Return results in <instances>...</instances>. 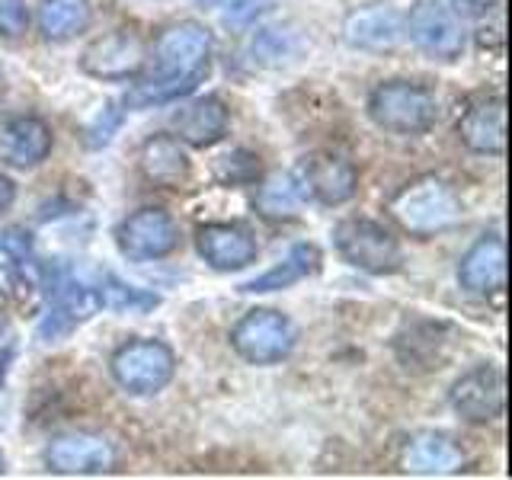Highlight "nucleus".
I'll return each instance as SVG.
<instances>
[{"instance_id": "1", "label": "nucleus", "mask_w": 512, "mask_h": 480, "mask_svg": "<svg viewBox=\"0 0 512 480\" xmlns=\"http://www.w3.org/2000/svg\"><path fill=\"white\" fill-rule=\"evenodd\" d=\"M212 58V32L202 23H176L154 45V74L138 84L135 103H167L176 96L192 93L208 74Z\"/></svg>"}, {"instance_id": "2", "label": "nucleus", "mask_w": 512, "mask_h": 480, "mask_svg": "<svg viewBox=\"0 0 512 480\" xmlns=\"http://www.w3.org/2000/svg\"><path fill=\"white\" fill-rule=\"evenodd\" d=\"M391 215L394 221L413 237H432L448 228H455L461 221V199L458 192L439 176H423L413 180L391 199Z\"/></svg>"}, {"instance_id": "3", "label": "nucleus", "mask_w": 512, "mask_h": 480, "mask_svg": "<svg viewBox=\"0 0 512 480\" xmlns=\"http://www.w3.org/2000/svg\"><path fill=\"white\" fill-rule=\"evenodd\" d=\"M436 96L410 80H388L368 96V119L391 135H423L436 125Z\"/></svg>"}, {"instance_id": "4", "label": "nucleus", "mask_w": 512, "mask_h": 480, "mask_svg": "<svg viewBox=\"0 0 512 480\" xmlns=\"http://www.w3.org/2000/svg\"><path fill=\"white\" fill-rule=\"evenodd\" d=\"M333 247L349 266L372 272V276H388V272H397L400 263H404L400 240L384 224L368 218H346L336 224Z\"/></svg>"}, {"instance_id": "5", "label": "nucleus", "mask_w": 512, "mask_h": 480, "mask_svg": "<svg viewBox=\"0 0 512 480\" xmlns=\"http://www.w3.org/2000/svg\"><path fill=\"white\" fill-rule=\"evenodd\" d=\"M109 368L122 391L135 397H151L157 391H164L173 381L176 356L170 346L157 340H132L116 349Z\"/></svg>"}, {"instance_id": "6", "label": "nucleus", "mask_w": 512, "mask_h": 480, "mask_svg": "<svg viewBox=\"0 0 512 480\" xmlns=\"http://www.w3.org/2000/svg\"><path fill=\"white\" fill-rule=\"evenodd\" d=\"M295 324L279 311L256 308L244 314L231 330V346L250 365H276L295 349Z\"/></svg>"}, {"instance_id": "7", "label": "nucleus", "mask_w": 512, "mask_h": 480, "mask_svg": "<svg viewBox=\"0 0 512 480\" xmlns=\"http://www.w3.org/2000/svg\"><path fill=\"white\" fill-rule=\"evenodd\" d=\"M404 32L423 55L436 61H458L464 52V29L458 13L439 0H420L404 20Z\"/></svg>"}, {"instance_id": "8", "label": "nucleus", "mask_w": 512, "mask_h": 480, "mask_svg": "<svg viewBox=\"0 0 512 480\" xmlns=\"http://www.w3.org/2000/svg\"><path fill=\"white\" fill-rule=\"evenodd\" d=\"M119 250L132 260H164L180 247V228L164 208H141L119 224Z\"/></svg>"}, {"instance_id": "9", "label": "nucleus", "mask_w": 512, "mask_h": 480, "mask_svg": "<svg viewBox=\"0 0 512 480\" xmlns=\"http://www.w3.org/2000/svg\"><path fill=\"white\" fill-rule=\"evenodd\" d=\"M144 61H148V45L135 32H109L96 39L80 55V71L96 80H128L138 77Z\"/></svg>"}, {"instance_id": "10", "label": "nucleus", "mask_w": 512, "mask_h": 480, "mask_svg": "<svg viewBox=\"0 0 512 480\" xmlns=\"http://www.w3.org/2000/svg\"><path fill=\"white\" fill-rule=\"evenodd\" d=\"M455 413H461L468 423H493L506 407V381L503 372L493 365H477L464 372L452 391H448Z\"/></svg>"}, {"instance_id": "11", "label": "nucleus", "mask_w": 512, "mask_h": 480, "mask_svg": "<svg viewBox=\"0 0 512 480\" xmlns=\"http://www.w3.org/2000/svg\"><path fill=\"white\" fill-rule=\"evenodd\" d=\"M45 464L58 474H103L116 464V448L93 432H71L48 442Z\"/></svg>"}, {"instance_id": "12", "label": "nucleus", "mask_w": 512, "mask_h": 480, "mask_svg": "<svg viewBox=\"0 0 512 480\" xmlns=\"http://www.w3.org/2000/svg\"><path fill=\"white\" fill-rule=\"evenodd\" d=\"M458 138L468 151L484 157H503L506 151V103L500 96H484L468 106L458 122Z\"/></svg>"}, {"instance_id": "13", "label": "nucleus", "mask_w": 512, "mask_h": 480, "mask_svg": "<svg viewBox=\"0 0 512 480\" xmlns=\"http://www.w3.org/2000/svg\"><path fill=\"white\" fill-rule=\"evenodd\" d=\"M196 244L199 253L205 256V263L218 272H237L256 263V240L240 224H224V221L202 224Z\"/></svg>"}, {"instance_id": "14", "label": "nucleus", "mask_w": 512, "mask_h": 480, "mask_svg": "<svg viewBox=\"0 0 512 480\" xmlns=\"http://www.w3.org/2000/svg\"><path fill=\"white\" fill-rule=\"evenodd\" d=\"M343 39L359 52H394L404 39V16L391 7L356 10L343 26Z\"/></svg>"}, {"instance_id": "15", "label": "nucleus", "mask_w": 512, "mask_h": 480, "mask_svg": "<svg viewBox=\"0 0 512 480\" xmlns=\"http://www.w3.org/2000/svg\"><path fill=\"white\" fill-rule=\"evenodd\" d=\"M461 288L471 295H490L506 285V244L503 237H480L477 244L464 253L458 266Z\"/></svg>"}, {"instance_id": "16", "label": "nucleus", "mask_w": 512, "mask_h": 480, "mask_svg": "<svg viewBox=\"0 0 512 480\" xmlns=\"http://www.w3.org/2000/svg\"><path fill=\"white\" fill-rule=\"evenodd\" d=\"M170 128L176 132V138L192 144V148H212L228 132V109H224L218 96H199V100L173 112Z\"/></svg>"}, {"instance_id": "17", "label": "nucleus", "mask_w": 512, "mask_h": 480, "mask_svg": "<svg viewBox=\"0 0 512 480\" xmlns=\"http://www.w3.org/2000/svg\"><path fill=\"white\" fill-rule=\"evenodd\" d=\"M304 189L317 196L324 205H343L356 196L359 189V173L346 157L336 154H317L304 167Z\"/></svg>"}, {"instance_id": "18", "label": "nucleus", "mask_w": 512, "mask_h": 480, "mask_svg": "<svg viewBox=\"0 0 512 480\" xmlns=\"http://www.w3.org/2000/svg\"><path fill=\"white\" fill-rule=\"evenodd\" d=\"M52 151V128L36 116L10 119L0 132V154L13 167H39Z\"/></svg>"}, {"instance_id": "19", "label": "nucleus", "mask_w": 512, "mask_h": 480, "mask_svg": "<svg viewBox=\"0 0 512 480\" xmlns=\"http://www.w3.org/2000/svg\"><path fill=\"white\" fill-rule=\"evenodd\" d=\"M141 173H144V180L154 186L180 189L192 176V164L180 141L170 135H154L151 141H144V148H141Z\"/></svg>"}, {"instance_id": "20", "label": "nucleus", "mask_w": 512, "mask_h": 480, "mask_svg": "<svg viewBox=\"0 0 512 480\" xmlns=\"http://www.w3.org/2000/svg\"><path fill=\"white\" fill-rule=\"evenodd\" d=\"M461 464L464 452L442 432H420L404 448V468L413 474H452Z\"/></svg>"}, {"instance_id": "21", "label": "nucleus", "mask_w": 512, "mask_h": 480, "mask_svg": "<svg viewBox=\"0 0 512 480\" xmlns=\"http://www.w3.org/2000/svg\"><path fill=\"white\" fill-rule=\"evenodd\" d=\"M90 0H39V29L45 39L64 42L90 26Z\"/></svg>"}, {"instance_id": "22", "label": "nucleus", "mask_w": 512, "mask_h": 480, "mask_svg": "<svg viewBox=\"0 0 512 480\" xmlns=\"http://www.w3.org/2000/svg\"><path fill=\"white\" fill-rule=\"evenodd\" d=\"M317 266H320L317 247L314 244H298V247H292V253H288L285 263L272 266L269 272L256 276L247 285H240V292H256V295H260V292H279V288H288V285H295L298 279L317 272Z\"/></svg>"}, {"instance_id": "23", "label": "nucleus", "mask_w": 512, "mask_h": 480, "mask_svg": "<svg viewBox=\"0 0 512 480\" xmlns=\"http://www.w3.org/2000/svg\"><path fill=\"white\" fill-rule=\"evenodd\" d=\"M256 202H260L263 215L288 218V215H295V208L301 205V186L292 173H272L269 180L260 186Z\"/></svg>"}, {"instance_id": "24", "label": "nucleus", "mask_w": 512, "mask_h": 480, "mask_svg": "<svg viewBox=\"0 0 512 480\" xmlns=\"http://www.w3.org/2000/svg\"><path fill=\"white\" fill-rule=\"evenodd\" d=\"M96 285H100L103 308H109V311H148L160 304L157 295L141 292L135 285H125L116 276H109V272H100V276H96Z\"/></svg>"}, {"instance_id": "25", "label": "nucleus", "mask_w": 512, "mask_h": 480, "mask_svg": "<svg viewBox=\"0 0 512 480\" xmlns=\"http://www.w3.org/2000/svg\"><path fill=\"white\" fill-rule=\"evenodd\" d=\"M29 29V7L26 0H0V36L20 39Z\"/></svg>"}, {"instance_id": "26", "label": "nucleus", "mask_w": 512, "mask_h": 480, "mask_svg": "<svg viewBox=\"0 0 512 480\" xmlns=\"http://www.w3.org/2000/svg\"><path fill=\"white\" fill-rule=\"evenodd\" d=\"M256 173H260V164H256V157H250L244 151H234L228 157H221L218 176L224 183H247V180H253Z\"/></svg>"}, {"instance_id": "27", "label": "nucleus", "mask_w": 512, "mask_h": 480, "mask_svg": "<svg viewBox=\"0 0 512 480\" xmlns=\"http://www.w3.org/2000/svg\"><path fill=\"white\" fill-rule=\"evenodd\" d=\"M0 247H4L10 256H13V263L20 266V269H29L32 276H36V253H32V240L29 234L23 231H4L0 234Z\"/></svg>"}, {"instance_id": "28", "label": "nucleus", "mask_w": 512, "mask_h": 480, "mask_svg": "<svg viewBox=\"0 0 512 480\" xmlns=\"http://www.w3.org/2000/svg\"><path fill=\"white\" fill-rule=\"evenodd\" d=\"M260 10H266V0H234V7L228 10L224 20H228V23H247Z\"/></svg>"}, {"instance_id": "29", "label": "nucleus", "mask_w": 512, "mask_h": 480, "mask_svg": "<svg viewBox=\"0 0 512 480\" xmlns=\"http://www.w3.org/2000/svg\"><path fill=\"white\" fill-rule=\"evenodd\" d=\"M458 16H487L500 0H448Z\"/></svg>"}, {"instance_id": "30", "label": "nucleus", "mask_w": 512, "mask_h": 480, "mask_svg": "<svg viewBox=\"0 0 512 480\" xmlns=\"http://www.w3.org/2000/svg\"><path fill=\"white\" fill-rule=\"evenodd\" d=\"M13 202H16V186H13L10 176L0 173V212H7Z\"/></svg>"}, {"instance_id": "31", "label": "nucleus", "mask_w": 512, "mask_h": 480, "mask_svg": "<svg viewBox=\"0 0 512 480\" xmlns=\"http://www.w3.org/2000/svg\"><path fill=\"white\" fill-rule=\"evenodd\" d=\"M7 359H10V356H4V362H0V378H4V368H7Z\"/></svg>"}, {"instance_id": "32", "label": "nucleus", "mask_w": 512, "mask_h": 480, "mask_svg": "<svg viewBox=\"0 0 512 480\" xmlns=\"http://www.w3.org/2000/svg\"><path fill=\"white\" fill-rule=\"evenodd\" d=\"M0 333H4V317H0Z\"/></svg>"}, {"instance_id": "33", "label": "nucleus", "mask_w": 512, "mask_h": 480, "mask_svg": "<svg viewBox=\"0 0 512 480\" xmlns=\"http://www.w3.org/2000/svg\"><path fill=\"white\" fill-rule=\"evenodd\" d=\"M0 471H4V458H0Z\"/></svg>"}]
</instances>
